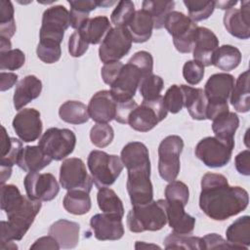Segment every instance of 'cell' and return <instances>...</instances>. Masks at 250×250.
I'll return each mask as SVG.
<instances>
[{
  "label": "cell",
  "instance_id": "1",
  "mask_svg": "<svg viewBox=\"0 0 250 250\" xmlns=\"http://www.w3.org/2000/svg\"><path fill=\"white\" fill-rule=\"evenodd\" d=\"M248 203L247 190L229 186L224 175L206 173L202 177L199 207L210 219L225 221L245 210Z\"/></svg>",
  "mask_w": 250,
  "mask_h": 250
},
{
  "label": "cell",
  "instance_id": "2",
  "mask_svg": "<svg viewBox=\"0 0 250 250\" xmlns=\"http://www.w3.org/2000/svg\"><path fill=\"white\" fill-rule=\"evenodd\" d=\"M41 201L22 195L15 185H1V209L8 221L1 222V249H18L21 240L41 209Z\"/></svg>",
  "mask_w": 250,
  "mask_h": 250
},
{
  "label": "cell",
  "instance_id": "3",
  "mask_svg": "<svg viewBox=\"0 0 250 250\" xmlns=\"http://www.w3.org/2000/svg\"><path fill=\"white\" fill-rule=\"evenodd\" d=\"M120 158L128 172L126 187L132 205H144L152 201L150 160L146 145L141 142L128 143L123 146Z\"/></svg>",
  "mask_w": 250,
  "mask_h": 250
},
{
  "label": "cell",
  "instance_id": "4",
  "mask_svg": "<svg viewBox=\"0 0 250 250\" xmlns=\"http://www.w3.org/2000/svg\"><path fill=\"white\" fill-rule=\"evenodd\" d=\"M166 223L165 199L133 206L127 214V227L132 232L156 231L161 229Z\"/></svg>",
  "mask_w": 250,
  "mask_h": 250
},
{
  "label": "cell",
  "instance_id": "5",
  "mask_svg": "<svg viewBox=\"0 0 250 250\" xmlns=\"http://www.w3.org/2000/svg\"><path fill=\"white\" fill-rule=\"evenodd\" d=\"M234 86V77L227 72L211 75L204 86L208 104L206 118L213 120L216 116L229 111L228 100Z\"/></svg>",
  "mask_w": 250,
  "mask_h": 250
},
{
  "label": "cell",
  "instance_id": "6",
  "mask_svg": "<svg viewBox=\"0 0 250 250\" xmlns=\"http://www.w3.org/2000/svg\"><path fill=\"white\" fill-rule=\"evenodd\" d=\"M93 183L98 188L111 186L123 170L121 158L115 154H108L102 150H92L87 159Z\"/></svg>",
  "mask_w": 250,
  "mask_h": 250
},
{
  "label": "cell",
  "instance_id": "7",
  "mask_svg": "<svg viewBox=\"0 0 250 250\" xmlns=\"http://www.w3.org/2000/svg\"><path fill=\"white\" fill-rule=\"evenodd\" d=\"M164 27L173 37V43L178 52L188 54L192 52L197 24L181 12L172 11L166 18Z\"/></svg>",
  "mask_w": 250,
  "mask_h": 250
},
{
  "label": "cell",
  "instance_id": "8",
  "mask_svg": "<svg viewBox=\"0 0 250 250\" xmlns=\"http://www.w3.org/2000/svg\"><path fill=\"white\" fill-rule=\"evenodd\" d=\"M168 110L163 102V97L159 96L151 100H143L128 117V124L138 132H148L159 122L166 118Z\"/></svg>",
  "mask_w": 250,
  "mask_h": 250
},
{
  "label": "cell",
  "instance_id": "9",
  "mask_svg": "<svg viewBox=\"0 0 250 250\" xmlns=\"http://www.w3.org/2000/svg\"><path fill=\"white\" fill-rule=\"evenodd\" d=\"M184 141L180 136L170 135L164 138L158 146V172L166 182L176 180L180 172V155Z\"/></svg>",
  "mask_w": 250,
  "mask_h": 250
},
{
  "label": "cell",
  "instance_id": "10",
  "mask_svg": "<svg viewBox=\"0 0 250 250\" xmlns=\"http://www.w3.org/2000/svg\"><path fill=\"white\" fill-rule=\"evenodd\" d=\"M234 142L223 141L217 137H206L195 146V156L210 168H220L227 165L231 157Z\"/></svg>",
  "mask_w": 250,
  "mask_h": 250
},
{
  "label": "cell",
  "instance_id": "11",
  "mask_svg": "<svg viewBox=\"0 0 250 250\" xmlns=\"http://www.w3.org/2000/svg\"><path fill=\"white\" fill-rule=\"evenodd\" d=\"M76 136L73 131L52 127L46 130L38 146L53 160H62L74 150Z\"/></svg>",
  "mask_w": 250,
  "mask_h": 250
},
{
  "label": "cell",
  "instance_id": "12",
  "mask_svg": "<svg viewBox=\"0 0 250 250\" xmlns=\"http://www.w3.org/2000/svg\"><path fill=\"white\" fill-rule=\"evenodd\" d=\"M132 38L126 27L111 28L99 48V57L104 63L118 62L132 47Z\"/></svg>",
  "mask_w": 250,
  "mask_h": 250
},
{
  "label": "cell",
  "instance_id": "13",
  "mask_svg": "<svg viewBox=\"0 0 250 250\" xmlns=\"http://www.w3.org/2000/svg\"><path fill=\"white\" fill-rule=\"evenodd\" d=\"M69 25V11L62 5L52 6L43 13L39 39L50 40L61 44L64 31Z\"/></svg>",
  "mask_w": 250,
  "mask_h": 250
},
{
  "label": "cell",
  "instance_id": "14",
  "mask_svg": "<svg viewBox=\"0 0 250 250\" xmlns=\"http://www.w3.org/2000/svg\"><path fill=\"white\" fill-rule=\"evenodd\" d=\"M60 184L62 188L82 189L90 192L93 187V179L86 170L82 159L70 157L62 161L60 168Z\"/></svg>",
  "mask_w": 250,
  "mask_h": 250
},
{
  "label": "cell",
  "instance_id": "15",
  "mask_svg": "<svg viewBox=\"0 0 250 250\" xmlns=\"http://www.w3.org/2000/svg\"><path fill=\"white\" fill-rule=\"evenodd\" d=\"M146 75L149 74H146L137 64L128 61L110 86V93L118 103L131 101L139 88L142 78Z\"/></svg>",
  "mask_w": 250,
  "mask_h": 250
},
{
  "label": "cell",
  "instance_id": "16",
  "mask_svg": "<svg viewBox=\"0 0 250 250\" xmlns=\"http://www.w3.org/2000/svg\"><path fill=\"white\" fill-rule=\"evenodd\" d=\"M26 195L32 200L51 201L60 191V186L51 173L29 172L23 180Z\"/></svg>",
  "mask_w": 250,
  "mask_h": 250
},
{
  "label": "cell",
  "instance_id": "17",
  "mask_svg": "<svg viewBox=\"0 0 250 250\" xmlns=\"http://www.w3.org/2000/svg\"><path fill=\"white\" fill-rule=\"evenodd\" d=\"M13 129L24 143L36 141L42 133L40 112L35 108L21 109L13 119Z\"/></svg>",
  "mask_w": 250,
  "mask_h": 250
},
{
  "label": "cell",
  "instance_id": "18",
  "mask_svg": "<svg viewBox=\"0 0 250 250\" xmlns=\"http://www.w3.org/2000/svg\"><path fill=\"white\" fill-rule=\"evenodd\" d=\"M117 104L118 103L110 91H99L94 94L89 102V116L97 123H108L116 116Z\"/></svg>",
  "mask_w": 250,
  "mask_h": 250
},
{
  "label": "cell",
  "instance_id": "19",
  "mask_svg": "<svg viewBox=\"0 0 250 250\" xmlns=\"http://www.w3.org/2000/svg\"><path fill=\"white\" fill-rule=\"evenodd\" d=\"M240 9L231 8L224 15V25L227 31L238 39L250 37V9L249 1H242Z\"/></svg>",
  "mask_w": 250,
  "mask_h": 250
},
{
  "label": "cell",
  "instance_id": "20",
  "mask_svg": "<svg viewBox=\"0 0 250 250\" xmlns=\"http://www.w3.org/2000/svg\"><path fill=\"white\" fill-rule=\"evenodd\" d=\"M90 226L98 240H118L124 234L122 219L104 213L94 215L90 220Z\"/></svg>",
  "mask_w": 250,
  "mask_h": 250
},
{
  "label": "cell",
  "instance_id": "21",
  "mask_svg": "<svg viewBox=\"0 0 250 250\" xmlns=\"http://www.w3.org/2000/svg\"><path fill=\"white\" fill-rule=\"evenodd\" d=\"M219 47V39L209 28L198 26L196 30L195 43L192 49L193 60L199 62L204 66H209L213 62V57Z\"/></svg>",
  "mask_w": 250,
  "mask_h": 250
},
{
  "label": "cell",
  "instance_id": "22",
  "mask_svg": "<svg viewBox=\"0 0 250 250\" xmlns=\"http://www.w3.org/2000/svg\"><path fill=\"white\" fill-rule=\"evenodd\" d=\"M22 149V144L16 138L8 136L6 129L2 126L1 135V185L10 178L13 165L17 164L19 155Z\"/></svg>",
  "mask_w": 250,
  "mask_h": 250
},
{
  "label": "cell",
  "instance_id": "23",
  "mask_svg": "<svg viewBox=\"0 0 250 250\" xmlns=\"http://www.w3.org/2000/svg\"><path fill=\"white\" fill-rule=\"evenodd\" d=\"M185 205L177 201L165 200L167 223L178 234H191L195 227V218L185 211Z\"/></svg>",
  "mask_w": 250,
  "mask_h": 250
},
{
  "label": "cell",
  "instance_id": "24",
  "mask_svg": "<svg viewBox=\"0 0 250 250\" xmlns=\"http://www.w3.org/2000/svg\"><path fill=\"white\" fill-rule=\"evenodd\" d=\"M79 224L61 219L51 225L49 234L52 235L62 249H72L79 241Z\"/></svg>",
  "mask_w": 250,
  "mask_h": 250
},
{
  "label": "cell",
  "instance_id": "25",
  "mask_svg": "<svg viewBox=\"0 0 250 250\" xmlns=\"http://www.w3.org/2000/svg\"><path fill=\"white\" fill-rule=\"evenodd\" d=\"M42 91V82L35 75H26L16 86L13 102L17 110H21L31 101L37 99Z\"/></svg>",
  "mask_w": 250,
  "mask_h": 250
},
{
  "label": "cell",
  "instance_id": "26",
  "mask_svg": "<svg viewBox=\"0 0 250 250\" xmlns=\"http://www.w3.org/2000/svg\"><path fill=\"white\" fill-rule=\"evenodd\" d=\"M52 158L48 156L39 146H26L22 147L17 165L25 172H38L48 166L52 162Z\"/></svg>",
  "mask_w": 250,
  "mask_h": 250
},
{
  "label": "cell",
  "instance_id": "27",
  "mask_svg": "<svg viewBox=\"0 0 250 250\" xmlns=\"http://www.w3.org/2000/svg\"><path fill=\"white\" fill-rule=\"evenodd\" d=\"M111 29L110 21L105 16H98L89 19L77 31L88 44H99L104 39Z\"/></svg>",
  "mask_w": 250,
  "mask_h": 250
},
{
  "label": "cell",
  "instance_id": "28",
  "mask_svg": "<svg viewBox=\"0 0 250 250\" xmlns=\"http://www.w3.org/2000/svg\"><path fill=\"white\" fill-rule=\"evenodd\" d=\"M132 41L135 43L146 42L153 29V21L150 16L143 9L135 12L132 20L126 26Z\"/></svg>",
  "mask_w": 250,
  "mask_h": 250
},
{
  "label": "cell",
  "instance_id": "29",
  "mask_svg": "<svg viewBox=\"0 0 250 250\" xmlns=\"http://www.w3.org/2000/svg\"><path fill=\"white\" fill-rule=\"evenodd\" d=\"M185 93V107L189 115L195 120H205L208 101L204 91L200 88H193L182 85Z\"/></svg>",
  "mask_w": 250,
  "mask_h": 250
},
{
  "label": "cell",
  "instance_id": "30",
  "mask_svg": "<svg viewBox=\"0 0 250 250\" xmlns=\"http://www.w3.org/2000/svg\"><path fill=\"white\" fill-rule=\"evenodd\" d=\"M227 240L234 249H248L250 246V217L236 219L226 230Z\"/></svg>",
  "mask_w": 250,
  "mask_h": 250
},
{
  "label": "cell",
  "instance_id": "31",
  "mask_svg": "<svg viewBox=\"0 0 250 250\" xmlns=\"http://www.w3.org/2000/svg\"><path fill=\"white\" fill-rule=\"evenodd\" d=\"M212 121L215 137L223 141L234 142L233 136L239 126V118L236 113L229 110L216 116Z\"/></svg>",
  "mask_w": 250,
  "mask_h": 250
},
{
  "label": "cell",
  "instance_id": "32",
  "mask_svg": "<svg viewBox=\"0 0 250 250\" xmlns=\"http://www.w3.org/2000/svg\"><path fill=\"white\" fill-rule=\"evenodd\" d=\"M230 104L237 112L245 113L250 109V95H249V70L242 72L230 93Z\"/></svg>",
  "mask_w": 250,
  "mask_h": 250
},
{
  "label": "cell",
  "instance_id": "33",
  "mask_svg": "<svg viewBox=\"0 0 250 250\" xmlns=\"http://www.w3.org/2000/svg\"><path fill=\"white\" fill-rule=\"evenodd\" d=\"M97 201L99 208L103 211V213L115 218H123V203L113 189L107 187L99 188L97 194Z\"/></svg>",
  "mask_w": 250,
  "mask_h": 250
},
{
  "label": "cell",
  "instance_id": "34",
  "mask_svg": "<svg viewBox=\"0 0 250 250\" xmlns=\"http://www.w3.org/2000/svg\"><path fill=\"white\" fill-rule=\"evenodd\" d=\"M89 193L82 189L67 190L62 200L63 208L73 215H84L88 213L92 206Z\"/></svg>",
  "mask_w": 250,
  "mask_h": 250
},
{
  "label": "cell",
  "instance_id": "35",
  "mask_svg": "<svg viewBox=\"0 0 250 250\" xmlns=\"http://www.w3.org/2000/svg\"><path fill=\"white\" fill-rule=\"evenodd\" d=\"M241 59V53L236 47L232 45H223L216 50L212 64L221 70L230 71L239 65Z\"/></svg>",
  "mask_w": 250,
  "mask_h": 250
},
{
  "label": "cell",
  "instance_id": "36",
  "mask_svg": "<svg viewBox=\"0 0 250 250\" xmlns=\"http://www.w3.org/2000/svg\"><path fill=\"white\" fill-rule=\"evenodd\" d=\"M59 115L62 121L75 125L86 123L90 118L88 106L78 101L63 103L59 108Z\"/></svg>",
  "mask_w": 250,
  "mask_h": 250
},
{
  "label": "cell",
  "instance_id": "37",
  "mask_svg": "<svg viewBox=\"0 0 250 250\" xmlns=\"http://www.w3.org/2000/svg\"><path fill=\"white\" fill-rule=\"evenodd\" d=\"M175 7L174 1H152L146 0L142 4V9L145 10L152 19L153 28L160 29L164 26L167 16Z\"/></svg>",
  "mask_w": 250,
  "mask_h": 250
},
{
  "label": "cell",
  "instance_id": "38",
  "mask_svg": "<svg viewBox=\"0 0 250 250\" xmlns=\"http://www.w3.org/2000/svg\"><path fill=\"white\" fill-rule=\"evenodd\" d=\"M165 249H186V250H202V237L191 236L189 234L170 233L164 239Z\"/></svg>",
  "mask_w": 250,
  "mask_h": 250
},
{
  "label": "cell",
  "instance_id": "39",
  "mask_svg": "<svg viewBox=\"0 0 250 250\" xmlns=\"http://www.w3.org/2000/svg\"><path fill=\"white\" fill-rule=\"evenodd\" d=\"M14 7L11 1H0V37L10 39L16 32Z\"/></svg>",
  "mask_w": 250,
  "mask_h": 250
},
{
  "label": "cell",
  "instance_id": "40",
  "mask_svg": "<svg viewBox=\"0 0 250 250\" xmlns=\"http://www.w3.org/2000/svg\"><path fill=\"white\" fill-rule=\"evenodd\" d=\"M188 18L195 21H200L208 19L214 12L215 1H200V0H185Z\"/></svg>",
  "mask_w": 250,
  "mask_h": 250
},
{
  "label": "cell",
  "instance_id": "41",
  "mask_svg": "<svg viewBox=\"0 0 250 250\" xmlns=\"http://www.w3.org/2000/svg\"><path fill=\"white\" fill-rule=\"evenodd\" d=\"M163 87V79L160 76L151 73L142 78L139 85V91L143 100H151L161 96L160 93Z\"/></svg>",
  "mask_w": 250,
  "mask_h": 250
},
{
  "label": "cell",
  "instance_id": "42",
  "mask_svg": "<svg viewBox=\"0 0 250 250\" xmlns=\"http://www.w3.org/2000/svg\"><path fill=\"white\" fill-rule=\"evenodd\" d=\"M135 5L132 1L123 0L117 3V6L113 10L110 16V21L115 25V27L124 26L126 27L127 24L132 20L135 14Z\"/></svg>",
  "mask_w": 250,
  "mask_h": 250
},
{
  "label": "cell",
  "instance_id": "43",
  "mask_svg": "<svg viewBox=\"0 0 250 250\" xmlns=\"http://www.w3.org/2000/svg\"><path fill=\"white\" fill-rule=\"evenodd\" d=\"M163 102L166 109L171 113H178L185 106V93L182 85H172L166 91Z\"/></svg>",
  "mask_w": 250,
  "mask_h": 250
},
{
  "label": "cell",
  "instance_id": "44",
  "mask_svg": "<svg viewBox=\"0 0 250 250\" xmlns=\"http://www.w3.org/2000/svg\"><path fill=\"white\" fill-rule=\"evenodd\" d=\"M114 138L112 127L108 123H97L91 128L90 140L97 147H105Z\"/></svg>",
  "mask_w": 250,
  "mask_h": 250
},
{
  "label": "cell",
  "instance_id": "45",
  "mask_svg": "<svg viewBox=\"0 0 250 250\" xmlns=\"http://www.w3.org/2000/svg\"><path fill=\"white\" fill-rule=\"evenodd\" d=\"M36 54L43 62L55 63L61 59V44L50 40H40L36 48Z\"/></svg>",
  "mask_w": 250,
  "mask_h": 250
},
{
  "label": "cell",
  "instance_id": "46",
  "mask_svg": "<svg viewBox=\"0 0 250 250\" xmlns=\"http://www.w3.org/2000/svg\"><path fill=\"white\" fill-rule=\"evenodd\" d=\"M25 62V55L20 49H11L0 53L1 70H17L21 68Z\"/></svg>",
  "mask_w": 250,
  "mask_h": 250
},
{
  "label": "cell",
  "instance_id": "47",
  "mask_svg": "<svg viewBox=\"0 0 250 250\" xmlns=\"http://www.w3.org/2000/svg\"><path fill=\"white\" fill-rule=\"evenodd\" d=\"M189 191L188 186L181 181H172L165 188V200L181 202L185 206L188 202Z\"/></svg>",
  "mask_w": 250,
  "mask_h": 250
},
{
  "label": "cell",
  "instance_id": "48",
  "mask_svg": "<svg viewBox=\"0 0 250 250\" xmlns=\"http://www.w3.org/2000/svg\"><path fill=\"white\" fill-rule=\"evenodd\" d=\"M183 76L189 85H196L204 76V65L194 60L188 61L183 66Z\"/></svg>",
  "mask_w": 250,
  "mask_h": 250
},
{
  "label": "cell",
  "instance_id": "49",
  "mask_svg": "<svg viewBox=\"0 0 250 250\" xmlns=\"http://www.w3.org/2000/svg\"><path fill=\"white\" fill-rule=\"evenodd\" d=\"M89 48V44L81 37L80 33L76 30L74 31L68 40V52L70 56L74 58H79L83 56Z\"/></svg>",
  "mask_w": 250,
  "mask_h": 250
},
{
  "label": "cell",
  "instance_id": "50",
  "mask_svg": "<svg viewBox=\"0 0 250 250\" xmlns=\"http://www.w3.org/2000/svg\"><path fill=\"white\" fill-rule=\"evenodd\" d=\"M123 65L124 64L122 62H120L119 61L104 63L101 69V75H102L104 82L105 84L111 86L113 84V82L116 80Z\"/></svg>",
  "mask_w": 250,
  "mask_h": 250
},
{
  "label": "cell",
  "instance_id": "51",
  "mask_svg": "<svg viewBox=\"0 0 250 250\" xmlns=\"http://www.w3.org/2000/svg\"><path fill=\"white\" fill-rule=\"evenodd\" d=\"M203 249H234V247L221 235L208 233L202 237Z\"/></svg>",
  "mask_w": 250,
  "mask_h": 250
},
{
  "label": "cell",
  "instance_id": "52",
  "mask_svg": "<svg viewBox=\"0 0 250 250\" xmlns=\"http://www.w3.org/2000/svg\"><path fill=\"white\" fill-rule=\"evenodd\" d=\"M118 103V102H117ZM137 103L134 100L124 102V103H118L117 104V112L114 120H116L118 123L126 124L128 123V117L131 113V111L137 106Z\"/></svg>",
  "mask_w": 250,
  "mask_h": 250
},
{
  "label": "cell",
  "instance_id": "53",
  "mask_svg": "<svg viewBox=\"0 0 250 250\" xmlns=\"http://www.w3.org/2000/svg\"><path fill=\"white\" fill-rule=\"evenodd\" d=\"M234 166L237 172L244 176L250 175V150L245 149L239 152L234 158Z\"/></svg>",
  "mask_w": 250,
  "mask_h": 250
},
{
  "label": "cell",
  "instance_id": "54",
  "mask_svg": "<svg viewBox=\"0 0 250 250\" xmlns=\"http://www.w3.org/2000/svg\"><path fill=\"white\" fill-rule=\"evenodd\" d=\"M89 13L70 8L69 11V21L70 26L74 29L78 30L88 20H89Z\"/></svg>",
  "mask_w": 250,
  "mask_h": 250
},
{
  "label": "cell",
  "instance_id": "55",
  "mask_svg": "<svg viewBox=\"0 0 250 250\" xmlns=\"http://www.w3.org/2000/svg\"><path fill=\"white\" fill-rule=\"evenodd\" d=\"M34 250V249H52V250H59L61 249L58 241L52 236V235H48V236H43L40 237L39 239H37L31 246H30V250Z\"/></svg>",
  "mask_w": 250,
  "mask_h": 250
},
{
  "label": "cell",
  "instance_id": "56",
  "mask_svg": "<svg viewBox=\"0 0 250 250\" xmlns=\"http://www.w3.org/2000/svg\"><path fill=\"white\" fill-rule=\"evenodd\" d=\"M68 4L70 8L77 9L89 14L91 11H94L97 7H99V1L96 0H71L68 1Z\"/></svg>",
  "mask_w": 250,
  "mask_h": 250
},
{
  "label": "cell",
  "instance_id": "57",
  "mask_svg": "<svg viewBox=\"0 0 250 250\" xmlns=\"http://www.w3.org/2000/svg\"><path fill=\"white\" fill-rule=\"evenodd\" d=\"M18 81V75L13 72H4L0 73V89L2 92L11 89Z\"/></svg>",
  "mask_w": 250,
  "mask_h": 250
},
{
  "label": "cell",
  "instance_id": "58",
  "mask_svg": "<svg viewBox=\"0 0 250 250\" xmlns=\"http://www.w3.org/2000/svg\"><path fill=\"white\" fill-rule=\"evenodd\" d=\"M237 4V1H216L215 2V8H220L222 10H229L233 8Z\"/></svg>",
  "mask_w": 250,
  "mask_h": 250
},
{
  "label": "cell",
  "instance_id": "59",
  "mask_svg": "<svg viewBox=\"0 0 250 250\" xmlns=\"http://www.w3.org/2000/svg\"><path fill=\"white\" fill-rule=\"evenodd\" d=\"M11 47H12V44H11L10 39L0 37V53L7 52V51L11 50L12 49Z\"/></svg>",
  "mask_w": 250,
  "mask_h": 250
},
{
  "label": "cell",
  "instance_id": "60",
  "mask_svg": "<svg viewBox=\"0 0 250 250\" xmlns=\"http://www.w3.org/2000/svg\"><path fill=\"white\" fill-rule=\"evenodd\" d=\"M135 248L136 249H146V248H157V249H160V247L155 245V244H147V243H146L144 241H137L136 245H135Z\"/></svg>",
  "mask_w": 250,
  "mask_h": 250
}]
</instances>
